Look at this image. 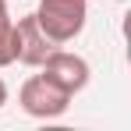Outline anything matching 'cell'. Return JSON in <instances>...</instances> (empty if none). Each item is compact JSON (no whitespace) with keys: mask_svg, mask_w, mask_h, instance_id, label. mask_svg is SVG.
Masks as SVG:
<instances>
[{"mask_svg":"<svg viewBox=\"0 0 131 131\" xmlns=\"http://www.w3.org/2000/svg\"><path fill=\"white\" fill-rule=\"evenodd\" d=\"M4 103H7V85H4V78H0V110H4Z\"/></svg>","mask_w":131,"mask_h":131,"instance_id":"8992f818","label":"cell"},{"mask_svg":"<svg viewBox=\"0 0 131 131\" xmlns=\"http://www.w3.org/2000/svg\"><path fill=\"white\" fill-rule=\"evenodd\" d=\"M36 21L53 43H71L85 32L89 21V0H39Z\"/></svg>","mask_w":131,"mask_h":131,"instance_id":"6da1fadb","label":"cell"},{"mask_svg":"<svg viewBox=\"0 0 131 131\" xmlns=\"http://www.w3.org/2000/svg\"><path fill=\"white\" fill-rule=\"evenodd\" d=\"M43 78H50L53 85L60 89V92H67V96H78L82 89L89 85V60L85 57H78V53H71V50H50V57H46L43 64Z\"/></svg>","mask_w":131,"mask_h":131,"instance_id":"3957f363","label":"cell"},{"mask_svg":"<svg viewBox=\"0 0 131 131\" xmlns=\"http://www.w3.org/2000/svg\"><path fill=\"white\" fill-rule=\"evenodd\" d=\"M18 103H21V110L28 113V117H36V121H53V117H64L67 113L71 96L60 92L50 78L32 74V78H25L21 92H18Z\"/></svg>","mask_w":131,"mask_h":131,"instance_id":"7a4b0ae2","label":"cell"},{"mask_svg":"<svg viewBox=\"0 0 131 131\" xmlns=\"http://www.w3.org/2000/svg\"><path fill=\"white\" fill-rule=\"evenodd\" d=\"M117 4H124V0H117Z\"/></svg>","mask_w":131,"mask_h":131,"instance_id":"52a82bcc","label":"cell"},{"mask_svg":"<svg viewBox=\"0 0 131 131\" xmlns=\"http://www.w3.org/2000/svg\"><path fill=\"white\" fill-rule=\"evenodd\" d=\"M14 64V18L7 11V0H0V67Z\"/></svg>","mask_w":131,"mask_h":131,"instance_id":"5b68a950","label":"cell"},{"mask_svg":"<svg viewBox=\"0 0 131 131\" xmlns=\"http://www.w3.org/2000/svg\"><path fill=\"white\" fill-rule=\"evenodd\" d=\"M53 39L46 36L43 28H39V21H36V14H25V18H18L14 21V60L25 67H39L50 57V50H53Z\"/></svg>","mask_w":131,"mask_h":131,"instance_id":"277c9868","label":"cell"}]
</instances>
